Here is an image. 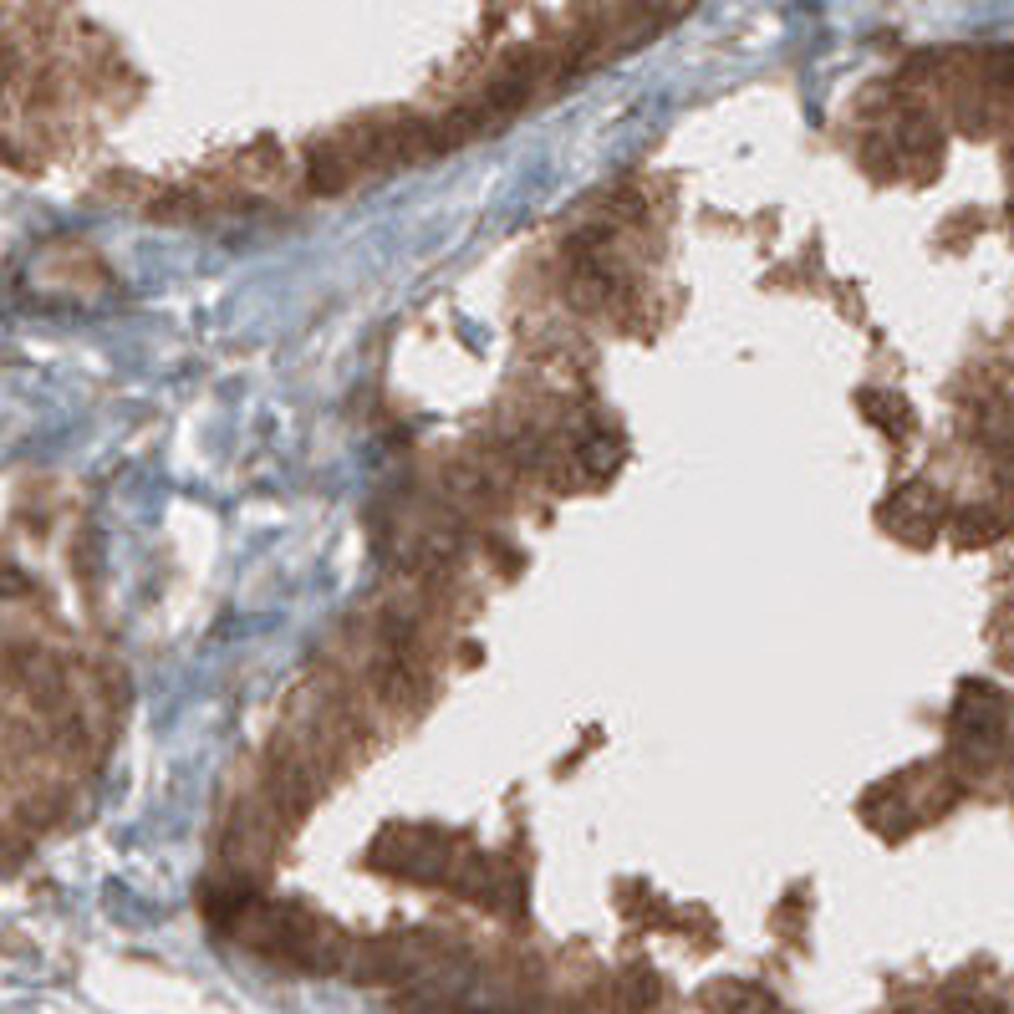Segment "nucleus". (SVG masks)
Returning <instances> with one entry per match:
<instances>
[{"instance_id": "nucleus-4", "label": "nucleus", "mask_w": 1014, "mask_h": 1014, "mask_svg": "<svg viewBox=\"0 0 1014 1014\" xmlns=\"http://www.w3.org/2000/svg\"><path fill=\"white\" fill-rule=\"evenodd\" d=\"M622 459H627V444H622L617 433H586L582 449H576V464H582V474H592V480L617 474Z\"/></svg>"}, {"instance_id": "nucleus-5", "label": "nucleus", "mask_w": 1014, "mask_h": 1014, "mask_svg": "<svg viewBox=\"0 0 1014 1014\" xmlns=\"http://www.w3.org/2000/svg\"><path fill=\"white\" fill-rule=\"evenodd\" d=\"M143 209H148L153 219H199L204 199H199V190H158Z\"/></svg>"}, {"instance_id": "nucleus-8", "label": "nucleus", "mask_w": 1014, "mask_h": 1014, "mask_svg": "<svg viewBox=\"0 0 1014 1014\" xmlns=\"http://www.w3.org/2000/svg\"><path fill=\"white\" fill-rule=\"evenodd\" d=\"M240 168L255 178H276L280 174V148L276 143H255L250 153H240Z\"/></svg>"}, {"instance_id": "nucleus-1", "label": "nucleus", "mask_w": 1014, "mask_h": 1014, "mask_svg": "<svg viewBox=\"0 0 1014 1014\" xmlns=\"http://www.w3.org/2000/svg\"><path fill=\"white\" fill-rule=\"evenodd\" d=\"M372 688H378L382 704H393V709H423L429 694H433L419 653H398V647H382V658L372 663Z\"/></svg>"}, {"instance_id": "nucleus-2", "label": "nucleus", "mask_w": 1014, "mask_h": 1014, "mask_svg": "<svg viewBox=\"0 0 1014 1014\" xmlns=\"http://www.w3.org/2000/svg\"><path fill=\"white\" fill-rule=\"evenodd\" d=\"M939 500L928 495V490H902L898 500H888V510H882V520H888V531L892 535H902V541H913V545H923L928 535H933V525H939Z\"/></svg>"}, {"instance_id": "nucleus-6", "label": "nucleus", "mask_w": 1014, "mask_h": 1014, "mask_svg": "<svg viewBox=\"0 0 1014 1014\" xmlns=\"http://www.w3.org/2000/svg\"><path fill=\"white\" fill-rule=\"evenodd\" d=\"M1004 525L1000 520H990V510H964V515L953 520V541L959 545H984V541H994Z\"/></svg>"}, {"instance_id": "nucleus-7", "label": "nucleus", "mask_w": 1014, "mask_h": 1014, "mask_svg": "<svg viewBox=\"0 0 1014 1014\" xmlns=\"http://www.w3.org/2000/svg\"><path fill=\"white\" fill-rule=\"evenodd\" d=\"M862 413L872 423H882V429H908V403L902 398H892V393H862Z\"/></svg>"}, {"instance_id": "nucleus-3", "label": "nucleus", "mask_w": 1014, "mask_h": 1014, "mask_svg": "<svg viewBox=\"0 0 1014 1014\" xmlns=\"http://www.w3.org/2000/svg\"><path fill=\"white\" fill-rule=\"evenodd\" d=\"M352 174H357V164L342 143L327 139V143H311V148H306V184L317 194H342L347 184H352Z\"/></svg>"}]
</instances>
